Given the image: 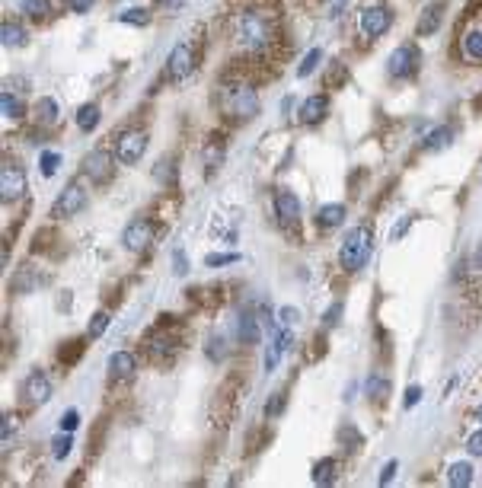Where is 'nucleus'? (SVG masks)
Returning a JSON list of instances; mask_svg holds the SVG:
<instances>
[{
	"instance_id": "f257e3e1",
	"label": "nucleus",
	"mask_w": 482,
	"mask_h": 488,
	"mask_svg": "<svg viewBox=\"0 0 482 488\" xmlns=\"http://www.w3.org/2000/svg\"><path fill=\"white\" fill-rule=\"evenodd\" d=\"M234 39L246 51H269L272 41H275V23H272V16L265 10L246 7L234 20Z\"/></svg>"
},
{
	"instance_id": "f03ea898",
	"label": "nucleus",
	"mask_w": 482,
	"mask_h": 488,
	"mask_svg": "<svg viewBox=\"0 0 482 488\" xmlns=\"http://www.w3.org/2000/svg\"><path fill=\"white\" fill-rule=\"evenodd\" d=\"M371 249H374V236L367 227H355L352 233L342 240V249H338V262H342L345 271H361L371 259Z\"/></svg>"
},
{
	"instance_id": "7ed1b4c3",
	"label": "nucleus",
	"mask_w": 482,
	"mask_h": 488,
	"mask_svg": "<svg viewBox=\"0 0 482 488\" xmlns=\"http://www.w3.org/2000/svg\"><path fill=\"white\" fill-rule=\"evenodd\" d=\"M221 105L224 112H227L230 118H236V122H253L255 115H259V99H255V90L253 86H227L221 96Z\"/></svg>"
},
{
	"instance_id": "20e7f679",
	"label": "nucleus",
	"mask_w": 482,
	"mask_h": 488,
	"mask_svg": "<svg viewBox=\"0 0 482 488\" xmlns=\"http://www.w3.org/2000/svg\"><path fill=\"white\" fill-rule=\"evenodd\" d=\"M419 61H421V51L415 49L412 41H406V45H400L390 55V77L393 80H409L412 74H419Z\"/></svg>"
},
{
	"instance_id": "39448f33",
	"label": "nucleus",
	"mask_w": 482,
	"mask_h": 488,
	"mask_svg": "<svg viewBox=\"0 0 482 488\" xmlns=\"http://www.w3.org/2000/svg\"><path fill=\"white\" fill-rule=\"evenodd\" d=\"M192 70H195V49L189 41H179L170 51V58H166V74H170L172 83H182V80H189Z\"/></svg>"
},
{
	"instance_id": "423d86ee",
	"label": "nucleus",
	"mask_w": 482,
	"mask_h": 488,
	"mask_svg": "<svg viewBox=\"0 0 482 488\" xmlns=\"http://www.w3.org/2000/svg\"><path fill=\"white\" fill-rule=\"evenodd\" d=\"M83 207H87V188H83L80 179H74V182H68V188L61 192V198L55 201L51 217H74V214H80Z\"/></svg>"
},
{
	"instance_id": "0eeeda50",
	"label": "nucleus",
	"mask_w": 482,
	"mask_h": 488,
	"mask_svg": "<svg viewBox=\"0 0 482 488\" xmlns=\"http://www.w3.org/2000/svg\"><path fill=\"white\" fill-rule=\"evenodd\" d=\"M147 150V131H125L115 144V157L122 160L125 166H134Z\"/></svg>"
},
{
	"instance_id": "6e6552de",
	"label": "nucleus",
	"mask_w": 482,
	"mask_h": 488,
	"mask_svg": "<svg viewBox=\"0 0 482 488\" xmlns=\"http://www.w3.org/2000/svg\"><path fill=\"white\" fill-rule=\"evenodd\" d=\"M390 26H393L390 7H364L361 10V35H364V39H380Z\"/></svg>"
},
{
	"instance_id": "1a4fd4ad",
	"label": "nucleus",
	"mask_w": 482,
	"mask_h": 488,
	"mask_svg": "<svg viewBox=\"0 0 482 488\" xmlns=\"http://www.w3.org/2000/svg\"><path fill=\"white\" fill-rule=\"evenodd\" d=\"M23 195H26V172L20 166L7 163L4 172H0V198L10 205V201H20Z\"/></svg>"
},
{
	"instance_id": "9d476101",
	"label": "nucleus",
	"mask_w": 482,
	"mask_h": 488,
	"mask_svg": "<svg viewBox=\"0 0 482 488\" xmlns=\"http://www.w3.org/2000/svg\"><path fill=\"white\" fill-rule=\"evenodd\" d=\"M83 176L93 182H109L112 176V153L109 150H90L83 157Z\"/></svg>"
},
{
	"instance_id": "9b49d317",
	"label": "nucleus",
	"mask_w": 482,
	"mask_h": 488,
	"mask_svg": "<svg viewBox=\"0 0 482 488\" xmlns=\"http://www.w3.org/2000/svg\"><path fill=\"white\" fill-rule=\"evenodd\" d=\"M151 240H153V224H151L147 217L131 220L128 227H125V233H122L125 249H131V252H138V249H144Z\"/></svg>"
},
{
	"instance_id": "f8f14e48",
	"label": "nucleus",
	"mask_w": 482,
	"mask_h": 488,
	"mask_svg": "<svg viewBox=\"0 0 482 488\" xmlns=\"http://www.w3.org/2000/svg\"><path fill=\"white\" fill-rule=\"evenodd\" d=\"M23 396H26V402H32V406L49 402V399H51V380L45 377L42 371H32L26 377V383H23Z\"/></svg>"
},
{
	"instance_id": "ddd939ff",
	"label": "nucleus",
	"mask_w": 482,
	"mask_h": 488,
	"mask_svg": "<svg viewBox=\"0 0 482 488\" xmlns=\"http://www.w3.org/2000/svg\"><path fill=\"white\" fill-rule=\"evenodd\" d=\"M134 373H138V358L131 351H115L109 358V380L122 383V380H131Z\"/></svg>"
},
{
	"instance_id": "4468645a",
	"label": "nucleus",
	"mask_w": 482,
	"mask_h": 488,
	"mask_svg": "<svg viewBox=\"0 0 482 488\" xmlns=\"http://www.w3.org/2000/svg\"><path fill=\"white\" fill-rule=\"evenodd\" d=\"M275 214L281 224H297V217H300V201H297V195L291 192V188H278L275 192Z\"/></svg>"
},
{
	"instance_id": "2eb2a0df",
	"label": "nucleus",
	"mask_w": 482,
	"mask_h": 488,
	"mask_svg": "<svg viewBox=\"0 0 482 488\" xmlns=\"http://www.w3.org/2000/svg\"><path fill=\"white\" fill-rule=\"evenodd\" d=\"M441 20H444V4L441 0H434V4H428L425 10H421L419 23H415V35H434L438 29H441Z\"/></svg>"
},
{
	"instance_id": "dca6fc26",
	"label": "nucleus",
	"mask_w": 482,
	"mask_h": 488,
	"mask_svg": "<svg viewBox=\"0 0 482 488\" xmlns=\"http://www.w3.org/2000/svg\"><path fill=\"white\" fill-rule=\"evenodd\" d=\"M326 112H329V99L319 93V96H307L300 105V122L303 124H317L326 118Z\"/></svg>"
},
{
	"instance_id": "f3484780",
	"label": "nucleus",
	"mask_w": 482,
	"mask_h": 488,
	"mask_svg": "<svg viewBox=\"0 0 482 488\" xmlns=\"http://www.w3.org/2000/svg\"><path fill=\"white\" fill-rule=\"evenodd\" d=\"M144 345H147V351H151L153 358H160V354H166V351L176 348V345H179V338L170 335L163 326H157V332H151V335L144 338Z\"/></svg>"
},
{
	"instance_id": "a211bd4d",
	"label": "nucleus",
	"mask_w": 482,
	"mask_h": 488,
	"mask_svg": "<svg viewBox=\"0 0 482 488\" xmlns=\"http://www.w3.org/2000/svg\"><path fill=\"white\" fill-rule=\"evenodd\" d=\"M236 335H240L243 345H259V319L249 313V309H243L240 319H236Z\"/></svg>"
},
{
	"instance_id": "6ab92c4d",
	"label": "nucleus",
	"mask_w": 482,
	"mask_h": 488,
	"mask_svg": "<svg viewBox=\"0 0 482 488\" xmlns=\"http://www.w3.org/2000/svg\"><path fill=\"white\" fill-rule=\"evenodd\" d=\"M460 51L467 61H482V29H469L460 39Z\"/></svg>"
},
{
	"instance_id": "aec40b11",
	"label": "nucleus",
	"mask_w": 482,
	"mask_h": 488,
	"mask_svg": "<svg viewBox=\"0 0 482 488\" xmlns=\"http://www.w3.org/2000/svg\"><path fill=\"white\" fill-rule=\"evenodd\" d=\"M0 41H4V49H20V45H26V29L20 26V23H4L0 26Z\"/></svg>"
},
{
	"instance_id": "412c9836",
	"label": "nucleus",
	"mask_w": 482,
	"mask_h": 488,
	"mask_svg": "<svg viewBox=\"0 0 482 488\" xmlns=\"http://www.w3.org/2000/svg\"><path fill=\"white\" fill-rule=\"evenodd\" d=\"M345 220V205H326L317 211V227L329 230V227H338Z\"/></svg>"
},
{
	"instance_id": "4be33fe9",
	"label": "nucleus",
	"mask_w": 482,
	"mask_h": 488,
	"mask_svg": "<svg viewBox=\"0 0 482 488\" xmlns=\"http://www.w3.org/2000/svg\"><path fill=\"white\" fill-rule=\"evenodd\" d=\"M58 115H61V109H58V103L51 96H42L39 103H35V122L39 124H55Z\"/></svg>"
},
{
	"instance_id": "5701e85b",
	"label": "nucleus",
	"mask_w": 482,
	"mask_h": 488,
	"mask_svg": "<svg viewBox=\"0 0 482 488\" xmlns=\"http://www.w3.org/2000/svg\"><path fill=\"white\" fill-rule=\"evenodd\" d=\"M336 475H338V463L329 460V456H326V460H319L317 466H313V482H317V485H332V482H336Z\"/></svg>"
},
{
	"instance_id": "b1692460",
	"label": "nucleus",
	"mask_w": 482,
	"mask_h": 488,
	"mask_svg": "<svg viewBox=\"0 0 482 488\" xmlns=\"http://www.w3.org/2000/svg\"><path fill=\"white\" fill-rule=\"evenodd\" d=\"M99 124V105L96 103H87L77 109V128L80 131H96Z\"/></svg>"
},
{
	"instance_id": "393cba45",
	"label": "nucleus",
	"mask_w": 482,
	"mask_h": 488,
	"mask_svg": "<svg viewBox=\"0 0 482 488\" xmlns=\"http://www.w3.org/2000/svg\"><path fill=\"white\" fill-rule=\"evenodd\" d=\"M448 482L454 488L473 485V466H469V463H454V466H450V473H448Z\"/></svg>"
},
{
	"instance_id": "a878e982",
	"label": "nucleus",
	"mask_w": 482,
	"mask_h": 488,
	"mask_svg": "<svg viewBox=\"0 0 482 488\" xmlns=\"http://www.w3.org/2000/svg\"><path fill=\"white\" fill-rule=\"evenodd\" d=\"M0 112H4L7 118H23V112H26V109H23L20 99H16L13 93H10V86H7L4 93H0Z\"/></svg>"
},
{
	"instance_id": "bb28decb",
	"label": "nucleus",
	"mask_w": 482,
	"mask_h": 488,
	"mask_svg": "<svg viewBox=\"0 0 482 488\" xmlns=\"http://www.w3.org/2000/svg\"><path fill=\"white\" fill-rule=\"evenodd\" d=\"M20 10L32 20H42V16L51 13V0H20Z\"/></svg>"
},
{
	"instance_id": "cd10ccee",
	"label": "nucleus",
	"mask_w": 482,
	"mask_h": 488,
	"mask_svg": "<svg viewBox=\"0 0 482 488\" xmlns=\"http://www.w3.org/2000/svg\"><path fill=\"white\" fill-rule=\"evenodd\" d=\"M118 23H125V26H147V23H151V10L131 7V10H125V13H118Z\"/></svg>"
},
{
	"instance_id": "c85d7f7f",
	"label": "nucleus",
	"mask_w": 482,
	"mask_h": 488,
	"mask_svg": "<svg viewBox=\"0 0 482 488\" xmlns=\"http://www.w3.org/2000/svg\"><path fill=\"white\" fill-rule=\"evenodd\" d=\"M450 138H454V131L450 128H438V131H431L425 138V150H441V147H448L450 144Z\"/></svg>"
},
{
	"instance_id": "c756f323",
	"label": "nucleus",
	"mask_w": 482,
	"mask_h": 488,
	"mask_svg": "<svg viewBox=\"0 0 482 488\" xmlns=\"http://www.w3.org/2000/svg\"><path fill=\"white\" fill-rule=\"evenodd\" d=\"M319 61H323V51H319V49L307 51V58H303V61H300V68H297V77H310L313 70L319 68Z\"/></svg>"
},
{
	"instance_id": "7c9ffc66",
	"label": "nucleus",
	"mask_w": 482,
	"mask_h": 488,
	"mask_svg": "<svg viewBox=\"0 0 482 488\" xmlns=\"http://www.w3.org/2000/svg\"><path fill=\"white\" fill-rule=\"evenodd\" d=\"M39 166H42V176H55L58 166H61V153L45 150V153L39 157Z\"/></svg>"
},
{
	"instance_id": "2f4dec72",
	"label": "nucleus",
	"mask_w": 482,
	"mask_h": 488,
	"mask_svg": "<svg viewBox=\"0 0 482 488\" xmlns=\"http://www.w3.org/2000/svg\"><path fill=\"white\" fill-rule=\"evenodd\" d=\"M70 447H74V440H70V431L55 434V440H51V454H55L58 460H64V456L70 454Z\"/></svg>"
},
{
	"instance_id": "473e14b6",
	"label": "nucleus",
	"mask_w": 482,
	"mask_h": 488,
	"mask_svg": "<svg viewBox=\"0 0 482 488\" xmlns=\"http://www.w3.org/2000/svg\"><path fill=\"white\" fill-rule=\"evenodd\" d=\"M106 326H109V313H106V309H99L96 316H93V323H90V329H87V338H99L106 332Z\"/></svg>"
},
{
	"instance_id": "72a5a7b5",
	"label": "nucleus",
	"mask_w": 482,
	"mask_h": 488,
	"mask_svg": "<svg viewBox=\"0 0 482 488\" xmlns=\"http://www.w3.org/2000/svg\"><path fill=\"white\" fill-rule=\"evenodd\" d=\"M234 262H240V255L236 252H211L205 259L208 269H217V265H234Z\"/></svg>"
},
{
	"instance_id": "f704fd0d",
	"label": "nucleus",
	"mask_w": 482,
	"mask_h": 488,
	"mask_svg": "<svg viewBox=\"0 0 482 488\" xmlns=\"http://www.w3.org/2000/svg\"><path fill=\"white\" fill-rule=\"evenodd\" d=\"M153 176H157L160 182H166V186H172V179H176V169H172V160H160L157 169H153Z\"/></svg>"
},
{
	"instance_id": "c9c22d12",
	"label": "nucleus",
	"mask_w": 482,
	"mask_h": 488,
	"mask_svg": "<svg viewBox=\"0 0 482 488\" xmlns=\"http://www.w3.org/2000/svg\"><path fill=\"white\" fill-rule=\"evenodd\" d=\"M80 351H83V342H68V348L58 351V361H61V364H74V361L80 358Z\"/></svg>"
},
{
	"instance_id": "e433bc0d",
	"label": "nucleus",
	"mask_w": 482,
	"mask_h": 488,
	"mask_svg": "<svg viewBox=\"0 0 482 488\" xmlns=\"http://www.w3.org/2000/svg\"><path fill=\"white\" fill-rule=\"evenodd\" d=\"M364 390H367V396H374V399H383L390 386H386V380H383V377H371V380H367V386H364Z\"/></svg>"
},
{
	"instance_id": "4c0bfd02",
	"label": "nucleus",
	"mask_w": 482,
	"mask_h": 488,
	"mask_svg": "<svg viewBox=\"0 0 482 488\" xmlns=\"http://www.w3.org/2000/svg\"><path fill=\"white\" fill-rule=\"evenodd\" d=\"M208 358H211V361H221L224 358V338L221 335L208 338Z\"/></svg>"
},
{
	"instance_id": "58836bf2",
	"label": "nucleus",
	"mask_w": 482,
	"mask_h": 488,
	"mask_svg": "<svg viewBox=\"0 0 482 488\" xmlns=\"http://www.w3.org/2000/svg\"><path fill=\"white\" fill-rule=\"evenodd\" d=\"M281 409H284V392H275V396H272V402L265 406V418H275V415H281Z\"/></svg>"
},
{
	"instance_id": "ea45409f",
	"label": "nucleus",
	"mask_w": 482,
	"mask_h": 488,
	"mask_svg": "<svg viewBox=\"0 0 482 488\" xmlns=\"http://www.w3.org/2000/svg\"><path fill=\"white\" fill-rule=\"evenodd\" d=\"M278 319H281V326H294L297 319H300V309L297 307H281L278 309Z\"/></svg>"
},
{
	"instance_id": "a19ab883",
	"label": "nucleus",
	"mask_w": 482,
	"mask_h": 488,
	"mask_svg": "<svg viewBox=\"0 0 482 488\" xmlns=\"http://www.w3.org/2000/svg\"><path fill=\"white\" fill-rule=\"evenodd\" d=\"M338 316H342V303H332V307L326 309L323 323H326V326H329V329H332V326H338Z\"/></svg>"
},
{
	"instance_id": "79ce46f5",
	"label": "nucleus",
	"mask_w": 482,
	"mask_h": 488,
	"mask_svg": "<svg viewBox=\"0 0 482 488\" xmlns=\"http://www.w3.org/2000/svg\"><path fill=\"white\" fill-rule=\"evenodd\" d=\"M467 450L473 456H482V431H476V434H469V440H467Z\"/></svg>"
},
{
	"instance_id": "37998d69",
	"label": "nucleus",
	"mask_w": 482,
	"mask_h": 488,
	"mask_svg": "<svg viewBox=\"0 0 482 488\" xmlns=\"http://www.w3.org/2000/svg\"><path fill=\"white\" fill-rule=\"evenodd\" d=\"M80 425V415L70 409V412H64V418H61V431H74V428Z\"/></svg>"
},
{
	"instance_id": "c03bdc74",
	"label": "nucleus",
	"mask_w": 482,
	"mask_h": 488,
	"mask_svg": "<svg viewBox=\"0 0 482 488\" xmlns=\"http://www.w3.org/2000/svg\"><path fill=\"white\" fill-rule=\"evenodd\" d=\"M396 469H400V463H396V460H390V463H386V466L380 469V485H386V482H390L393 475H396Z\"/></svg>"
},
{
	"instance_id": "a18cd8bd",
	"label": "nucleus",
	"mask_w": 482,
	"mask_h": 488,
	"mask_svg": "<svg viewBox=\"0 0 482 488\" xmlns=\"http://www.w3.org/2000/svg\"><path fill=\"white\" fill-rule=\"evenodd\" d=\"M172 265H176V275H186L189 271V262H186V255H182V249L172 252Z\"/></svg>"
},
{
	"instance_id": "49530a36",
	"label": "nucleus",
	"mask_w": 482,
	"mask_h": 488,
	"mask_svg": "<svg viewBox=\"0 0 482 488\" xmlns=\"http://www.w3.org/2000/svg\"><path fill=\"white\" fill-rule=\"evenodd\" d=\"M16 431V415H7V418H4V434H0V437H4V444H7L10 440V434Z\"/></svg>"
},
{
	"instance_id": "de8ad7c7",
	"label": "nucleus",
	"mask_w": 482,
	"mask_h": 488,
	"mask_svg": "<svg viewBox=\"0 0 482 488\" xmlns=\"http://www.w3.org/2000/svg\"><path fill=\"white\" fill-rule=\"evenodd\" d=\"M157 4L166 10V13H179V10H182V4H186V0H157Z\"/></svg>"
},
{
	"instance_id": "09e8293b",
	"label": "nucleus",
	"mask_w": 482,
	"mask_h": 488,
	"mask_svg": "<svg viewBox=\"0 0 482 488\" xmlns=\"http://www.w3.org/2000/svg\"><path fill=\"white\" fill-rule=\"evenodd\" d=\"M419 399H421V386H409L406 390V409H412Z\"/></svg>"
},
{
	"instance_id": "8fccbe9b",
	"label": "nucleus",
	"mask_w": 482,
	"mask_h": 488,
	"mask_svg": "<svg viewBox=\"0 0 482 488\" xmlns=\"http://www.w3.org/2000/svg\"><path fill=\"white\" fill-rule=\"evenodd\" d=\"M64 4H68V7L74 10V13H87V10H90V4H93V0H64Z\"/></svg>"
},
{
	"instance_id": "3c124183",
	"label": "nucleus",
	"mask_w": 482,
	"mask_h": 488,
	"mask_svg": "<svg viewBox=\"0 0 482 488\" xmlns=\"http://www.w3.org/2000/svg\"><path fill=\"white\" fill-rule=\"evenodd\" d=\"M409 220H412V217H402V224H400V227H396V230H393V240H400V236L406 233V227H409Z\"/></svg>"
},
{
	"instance_id": "603ef678",
	"label": "nucleus",
	"mask_w": 482,
	"mask_h": 488,
	"mask_svg": "<svg viewBox=\"0 0 482 488\" xmlns=\"http://www.w3.org/2000/svg\"><path fill=\"white\" fill-rule=\"evenodd\" d=\"M473 265H476V271H482V246H479V252L473 255Z\"/></svg>"
},
{
	"instance_id": "864d4df0",
	"label": "nucleus",
	"mask_w": 482,
	"mask_h": 488,
	"mask_svg": "<svg viewBox=\"0 0 482 488\" xmlns=\"http://www.w3.org/2000/svg\"><path fill=\"white\" fill-rule=\"evenodd\" d=\"M476 418H479V421H482V406H479V409H476Z\"/></svg>"
}]
</instances>
